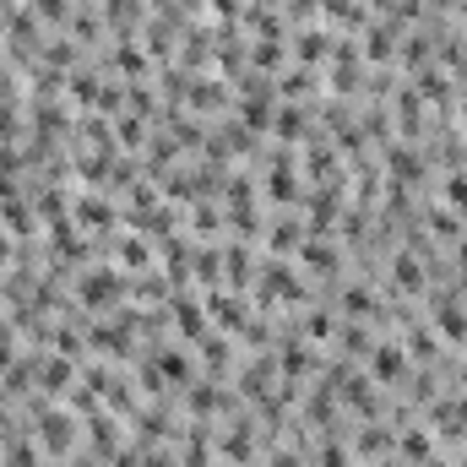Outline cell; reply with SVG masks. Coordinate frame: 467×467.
Returning a JSON list of instances; mask_svg holds the SVG:
<instances>
[{
  "instance_id": "6da1fadb",
  "label": "cell",
  "mask_w": 467,
  "mask_h": 467,
  "mask_svg": "<svg viewBox=\"0 0 467 467\" xmlns=\"http://www.w3.org/2000/svg\"><path fill=\"white\" fill-rule=\"evenodd\" d=\"M33 429H38L44 451H54V456H65V451L77 446V413H54V408H44V413L33 419Z\"/></svg>"
},
{
  "instance_id": "7a4b0ae2",
  "label": "cell",
  "mask_w": 467,
  "mask_h": 467,
  "mask_svg": "<svg viewBox=\"0 0 467 467\" xmlns=\"http://www.w3.org/2000/svg\"><path fill=\"white\" fill-rule=\"evenodd\" d=\"M429 304H435V331L446 343H467V304H456V299H446L440 288L429 294Z\"/></svg>"
},
{
  "instance_id": "3957f363",
  "label": "cell",
  "mask_w": 467,
  "mask_h": 467,
  "mask_svg": "<svg viewBox=\"0 0 467 467\" xmlns=\"http://www.w3.org/2000/svg\"><path fill=\"white\" fill-rule=\"evenodd\" d=\"M370 375L386 380V386H396V380L408 375V348H403V343H380V348H370Z\"/></svg>"
},
{
  "instance_id": "277c9868",
  "label": "cell",
  "mask_w": 467,
  "mask_h": 467,
  "mask_svg": "<svg viewBox=\"0 0 467 467\" xmlns=\"http://www.w3.org/2000/svg\"><path fill=\"white\" fill-rule=\"evenodd\" d=\"M77 294H82V304H109V299L120 294V283H114V266H104V272H88V278L77 283Z\"/></svg>"
},
{
  "instance_id": "5b68a950",
  "label": "cell",
  "mask_w": 467,
  "mask_h": 467,
  "mask_svg": "<svg viewBox=\"0 0 467 467\" xmlns=\"http://www.w3.org/2000/svg\"><path fill=\"white\" fill-rule=\"evenodd\" d=\"M71 375H77V364L65 359V354H44V359H38V380H44V391H65V386H71Z\"/></svg>"
},
{
  "instance_id": "8992f818",
  "label": "cell",
  "mask_w": 467,
  "mask_h": 467,
  "mask_svg": "<svg viewBox=\"0 0 467 467\" xmlns=\"http://www.w3.org/2000/svg\"><path fill=\"white\" fill-rule=\"evenodd\" d=\"M174 315H179V338H190V343L207 338V310L196 299H174Z\"/></svg>"
},
{
  "instance_id": "52a82bcc",
  "label": "cell",
  "mask_w": 467,
  "mask_h": 467,
  "mask_svg": "<svg viewBox=\"0 0 467 467\" xmlns=\"http://www.w3.org/2000/svg\"><path fill=\"white\" fill-rule=\"evenodd\" d=\"M429 451H435L429 429H408L403 440H396V456H403V462H413V467H424V462H429Z\"/></svg>"
},
{
  "instance_id": "ba28073f",
  "label": "cell",
  "mask_w": 467,
  "mask_h": 467,
  "mask_svg": "<svg viewBox=\"0 0 467 467\" xmlns=\"http://www.w3.org/2000/svg\"><path fill=\"white\" fill-rule=\"evenodd\" d=\"M207 315H213L223 331H245V304L223 299V294H213V299H207Z\"/></svg>"
},
{
  "instance_id": "9c48e42d",
  "label": "cell",
  "mask_w": 467,
  "mask_h": 467,
  "mask_svg": "<svg viewBox=\"0 0 467 467\" xmlns=\"http://www.w3.org/2000/svg\"><path fill=\"white\" fill-rule=\"evenodd\" d=\"M403 348H408V359H424V364H429V359H440V343H435V331H429V326H413Z\"/></svg>"
},
{
  "instance_id": "30bf717a",
  "label": "cell",
  "mask_w": 467,
  "mask_h": 467,
  "mask_svg": "<svg viewBox=\"0 0 467 467\" xmlns=\"http://www.w3.org/2000/svg\"><path fill=\"white\" fill-rule=\"evenodd\" d=\"M77 218L93 223V229H109V223H114V207H109V202H93V196H82V202H77Z\"/></svg>"
},
{
  "instance_id": "8fae6325",
  "label": "cell",
  "mask_w": 467,
  "mask_h": 467,
  "mask_svg": "<svg viewBox=\"0 0 467 467\" xmlns=\"http://www.w3.org/2000/svg\"><path fill=\"white\" fill-rule=\"evenodd\" d=\"M114 255H120V266H147V261H153V250H147L137 234H125V239L114 245Z\"/></svg>"
},
{
  "instance_id": "7c38bea8",
  "label": "cell",
  "mask_w": 467,
  "mask_h": 467,
  "mask_svg": "<svg viewBox=\"0 0 467 467\" xmlns=\"http://www.w3.org/2000/svg\"><path fill=\"white\" fill-rule=\"evenodd\" d=\"M255 71H261V77H266V71H283V44L261 38V44H255Z\"/></svg>"
},
{
  "instance_id": "4fadbf2b",
  "label": "cell",
  "mask_w": 467,
  "mask_h": 467,
  "mask_svg": "<svg viewBox=\"0 0 467 467\" xmlns=\"http://www.w3.org/2000/svg\"><path fill=\"white\" fill-rule=\"evenodd\" d=\"M272 370H278V364H272V359H255V364H250V370H245V380H239V386H245V391H255V396H261V391H266V386H272Z\"/></svg>"
},
{
  "instance_id": "5bb4252c",
  "label": "cell",
  "mask_w": 467,
  "mask_h": 467,
  "mask_svg": "<svg viewBox=\"0 0 467 467\" xmlns=\"http://www.w3.org/2000/svg\"><path fill=\"white\" fill-rule=\"evenodd\" d=\"M272 130H278L283 142H299V137H304V114H299V109H283V114L272 120Z\"/></svg>"
},
{
  "instance_id": "9a60e30c",
  "label": "cell",
  "mask_w": 467,
  "mask_h": 467,
  "mask_svg": "<svg viewBox=\"0 0 467 467\" xmlns=\"http://www.w3.org/2000/svg\"><path fill=\"white\" fill-rule=\"evenodd\" d=\"M33 17L38 22H65L71 17V0H33Z\"/></svg>"
},
{
  "instance_id": "2e32d148",
  "label": "cell",
  "mask_w": 467,
  "mask_h": 467,
  "mask_svg": "<svg viewBox=\"0 0 467 467\" xmlns=\"http://www.w3.org/2000/svg\"><path fill=\"white\" fill-rule=\"evenodd\" d=\"M396 283H403L408 294H419V288H424V278H419V261H413V255H396Z\"/></svg>"
},
{
  "instance_id": "e0dca14e",
  "label": "cell",
  "mask_w": 467,
  "mask_h": 467,
  "mask_svg": "<svg viewBox=\"0 0 467 467\" xmlns=\"http://www.w3.org/2000/svg\"><path fill=\"white\" fill-rule=\"evenodd\" d=\"M310 88H315V77H310V71H304V65H299V71H288V77H283V82H278V93H288V98H304V93H310Z\"/></svg>"
},
{
  "instance_id": "ac0fdd59",
  "label": "cell",
  "mask_w": 467,
  "mask_h": 467,
  "mask_svg": "<svg viewBox=\"0 0 467 467\" xmlns=\"http://www.w3.org/2000/svg\"><path fill=\"white\" fill-rule=\"evenodd\" d=\"M294 245H299V223H294V218H283V223H272V250H283V255H288Z\"/></svg>"
},
{
  "instance_id": "d6986e66",
  "label": "cell",
  "mask_w": 467,
  "mask_h": 467,
  "mask_svg": "<svg viewBox=\"0 0 467 467\" xmlns=\"http://www.w3.org/2000/svg\"><path fill=\"white\" fill-rule=\"evenodd\" d=\"M386 446H391V435H386L380 424H370V429H359V451H364V456H380Z\"/></svg>"
},
{
  "instance_id": "ffe728a7",
  "label": "cell",
  "mask_w": 467,
  "mask_h": 467,
  "mask_svg": "<svg viewBox=\"0 0 467 467\" xmlns=\"http://www.w3.org/2000/svg\"><path fill=\"white\" fill-rule=\"evenodd\" d=\"M196 272H202V283H218L223 255H218V250H196Z\"/></svg>"
},
{
  "instance_id": "44dd1931",
  "label": "cell",
  "mask_w": 467,
  "mask_h": 467,
  "mask_svg": "<svg viewBox=\"0 0 467 467\" xmlns=\"http://www.w3.org/2000/svg\"><path fill=\"white\" fill-rule=\"evenodd\" d=\"M158 364L169 370V380H185V375H190V354H185V348H169Z\"/></svg>"
},
{
  "instance_id": "7402d4cb",
  "label": "cell",
  "mask_w": 467,
  "mask_h": 467,
  "mask_svg": "<svg viewBox=\"0 0 467 467\" xmlns=\"http://www.w3.org/2000/svg\"><path fill=\"white\" fill-rule=\"evenodd\" d=\"M446 202H451L456 213H467V174H462V169H456L451 179H446Z\"/></svg>"
},
{
  "instance_id": "603a6c76",
  "label": "cell",
  "mask_w": 467,
  "mask_h": 467,
  "mask_svg": "<svg viewBox=\"0 0 467 467\" xmlns=\"http://www.w3.org/2000/svg\"><path fill=\"white\" fill-rule=\"evenodd\" d=\"M429 229H435L440 239H456V234H462V218H456V213H429Z\"/></svg>"
},
{
  "instance_id": "cb8c5ba5",
  "label": "cell",
  "mask_w": 467,
  "mask_h": 467,
  "mask_svg": "<svg viewBox=\"0 0 467 467\" xmlns=\"http://www.w3.org/2000/svg\"><path fill=\"white\" fill-rule=\"evenodd\" d=\"M343 310H348V315H364V310H375V299H370V288H359V283H354V288L343 294Z\"/></svg>"
},
{
  "instance_id": "d4e9b609",
  "label": "cell",
  "mask_w": 467,
  "mask_h": 467,
  "mask_svg": "<svg viewBox=\"0 0 467 467\" xmlns=\"http://www.w3.org/2000/svg\"><path fill=\"white\" fill-rule=\"evenodd\" d=\"M419 93H429V98H451V82H446L440 71H424V77H419Z\"/></svg>"
},
{
  "instance_id": "484cf974",
  "label": "cell",
  "mask_w": 467,
  "mask_h": 467,
  "mask_svg": "<svg viewBox=\"0 0 467 467\" xmlns=\"http://www.w3.org/2000/svg\"><path fill=\"white\" fill-rule=\"evenodd\" d=\"M142 60H147V54H142L137 44H125V49H120V71H125V77H142Z\"/></svg>"
},
{
  "instance_id": "4316f807",
  "label": "cell",
  "mask_w": 467,
  "mask_h": 467,
  "mask_svg": "<svg viewBox=\"0 0 467 467\" xmlns=\"http://www.w3.org/2000/svg\"><path fill=\"white\" fill-rule=\"evenodd\" d=\"M71 33H77L82 44H93V38H98V22H93V12H77V22H71Z\"/></svg>"
},
{
  "instance_id": "83f0119b",
  "label": "cell",
  "mask_w": 467,
  "mask_h": 467,
  "mask_svg": "<svg viewBox=\"0 0 467 467\" xmlns=\"http://www.w3.org/2000/svg\"><path fill=\"white\" fill-rule=\"evenodd\" d=\"M321 467H348V456H343L338 440H326V446H321Z\"/></svg>"
},
{
  "instance_id": "f1b7e54d",
  "label": "cell",
  "mask_w": 467,
  "mask_h": 467,
  "mask_svg": "<svg viewBox=\"0 0 467 467\" xmlns=\"http://www.w3.org/2000/svg\"><path fill=\"white\" fill-rule=\"evenodd\" d=\"M17 142H0V174H12V169H22V153H12Z\"/></svg>"
},
{
  "instance_id": "f546056e",
  "label": "cell",
  "mask_w": 467,
  "mask_h": 467,
  "mask_svg": "<svg viewBox=\"0 0 467 467\" xmlns=\"http://www.w3.org/2000/svg\"><path fill=\"white\" fill-rule=\"evenodd\" d=\"M370 54H380V60L391 54V33H386V28H375V33H370Z\"/></svg>"
},
{
  "instance_id": "4dcf8cb0",
  "label": "cell",
  "mask_w": 467,
  "mask_h": 467,
  "mask_svg": "<svg viewBox=\"0 0 467 467\" xmlns=\"http://www.w3.org/2000/svg\"><path fill=\"white\" fill-rule=\"evenodd\" d=\"M120 142L137 147V142H142V120H120Z\"/></svg>"
},
{
  "instance_id": "1f68e13d",
  "label": "cell",
  "mask_w": 467,
  "mask_h": 467,
  "mask_svg": "<svg viewBox=\"0 0 467 467\" xmlns=\"http://www.w3.org/2000/svg\"><path fill=\"white\" fill-rule=\"evenodd\" d=\"M137 380H142V386H147V391H158V386H163V375H158V370H153V364H142V370H137Z\"/></svg>"
},
{
  "instance_id": "d6a6232c",
  "label": "cell",
  "mask_w": 467,
  "mask_h": 467,
  "mask_svg": "<svg viewBox=\"0 0 467 467\" xmlns=\"http://www.w3.org/2000/svg\"><path fill=\"white\" fill-rule=\"evenodd\" d=\"M17 261V250H12V239H6V229H0V266H12Z\"/></svg>"
},
{
  "instance_id": "836d02e7",
  "label": "cell",
  "mask_w": 467,
  "mask_h": 467,
  "mask_svg": "<svg viewBox=\"0 0 467 467\" xmlns=\"http://www.w3.org/2000/svg\"><path fill=\"white\" fill-rule=\"evenodd\" d=\"M462 266H467V239H462Z\"/></svg>"
},
{
  "instance_id": "e575fe53",
  "label": "cell",
  "mask_w": 467,
  "mask_h": 467,
  "mask_svg": "<svg viewBox=\"0 0 467 467\" xmlns=\"http://www.w3.org/2000/svg\"><path fill=\"white\" fill-rule=\"evenodd\" d=\"M429 6H451V0H429Z\"/></svg>"
},
{
  "instance_id": "d590c367",
  "label": "cell",
  "mask_w": 467,
  "mask_h": 467,
  "mask_svg": "<svg viewBox=\"0 0 467 467\" xmlns=\"http://www.w3.org/2000/svg\"><path fill=\"white\" fill-rule=\"evenodd\" d=\"M429 467H451V462H429Z\"/></svg>"
}]
</instances>
